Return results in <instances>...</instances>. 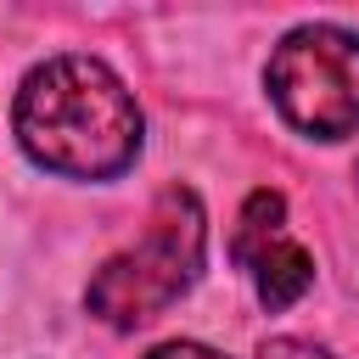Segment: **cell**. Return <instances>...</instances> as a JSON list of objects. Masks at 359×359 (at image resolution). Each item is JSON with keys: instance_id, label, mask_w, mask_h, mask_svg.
<instances>
[{"instance_id": "3", "label": "cell", "mask_w": 359, "mask_h": 359, "mask_svg": "<svg viewBox=\"0 0 359 359\" xmlns=\"http://www.w3.org/2000/svg\"><path fill=\"white\" fill-rule=\"evenodd\" d=\"M264 84L280 118L314 140H342L359 129V39L348 28H292L269 56Z\"/></svg>"}, {"instance_id": "1", "label": "cell", "mask_w": 359, "mask_h": 359, "mask_svg": "<svg viewBox=\"0 0 359 359\" xmlns=\"http://www.w3.org/2000/svg\"><path fill=\"white\" fill-rule=\"evenodd\" d=\"M22 151L73 180H112L140 151V107L95 56H50L17 90Z\"/></svg>"}, {"instance_id": "6", "label": "cell", "mask_w": 359, "mask_h": 359, "mask_svg": "<svg viewBox=\"0 0 359 359\" xmlns=\"http://www.w3.org/2000/svg\"><path fill=\"white\" fill-rule=\"evenodd\" d=\"M146 359H224V353H213V348H202V342H163V348H151Z\"/></svg>"}, {"instance_id": "5", "label": "cell", "mask_w": 359, "mask_h": 359, "mask_svg": "<svg viewBox=\"0 0 359 359\" xmlns=\"http://www.w3.org/2000/svg\"><path fill=\"white\" fill-rule=\"evenodd\" d=\"M258 359H331V353H320L314 342H297V337H275V342H264Z\"/></svg>"}, {"instance_id": "2", "label": "cell", "mask_w": 359, "mask_h": 359, "mask_svg": "<svg viewBox=\"0 0 359 359\" xmlns=\"http://www.w3.org/2000/svg\"><path fill=\"white\" fill-rule=\"evenodd\" d=\"M202 208L191 191H163L151 208V224L135 247H123L118 258H107L84 292L90 314H101L107 325H146L157 320L202 269Z\"/></svg>"}, {"instance_id": "4", "label": "cell", "mask_w": 359, "mask_h": 359, "mask_svg": "<svg viewBox=\"0 0 359 359\" xmlns=\"http://www.w3.org/2000/svg\"><path fill=\"white\" fill-rule=\"evenodd\" d=\"M236 264L252 275V292L264 309H292L314 286V258L286 236V202L280 191H252L241 208V224L230 236Z\"/></svg>"}]
</instances>
